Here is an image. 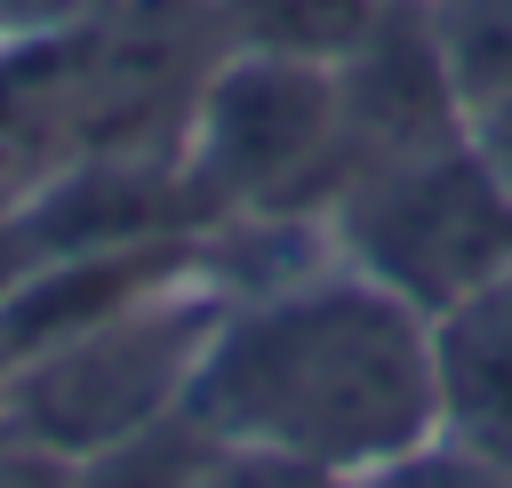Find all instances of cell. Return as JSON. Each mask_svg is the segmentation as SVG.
Masks as SVG:
<instances>
[{"instance_id":"obj_1","label":"cell","mask_w":512,"mask_h":488,"mask_svg":"<svg viewBox=\"0 0 512 488\" xmlns=\"http://www.w3.org/2000/svg\"><path fill=\"white\" fill-rule=\"evenodd\" d=\"M184 416L256 464L352 480L440 432L432 320L368 272H304L224 304Z\"/></svg>"},{"instance_id":"obj_2","label":"cell","mask_w":512,"mask_h":488,"mask_svg":"<svg viewBox=\"0 0 512 488\" xmlns=\"http://www.w3.org/2000/svg\"><path fill=\"white\" fill-rule=\"evenodd\" d=\"M224 304L160 280L136 304L40 344L32 360H16L8 376V424L24 432V448L72 464V456H104L136 432H152L168 408H184L200 352L216 336Z\"/></svg>"},{"instance_id":"obj_3","label":"cell","mask_w":512,"mask_h":488,"mask_svg":"<svg viewBox=\"0 0 512 488\" xmlns=\"http://www.w3.org/2000/svg\"><path fill=\"white\" fill-rule=\"evenodd\" d=\"M336 248L352 272L440 320L448 304L512 272V200L496 192L480 152L448 136L432 152L360 168L336 192Z\"/></svg>"},{"instance_id":"obj_4","label":"cell","mask_w":512,"mask_h":488,"mask_svg":"<svg viewBox=\"0 0 512 488\" xmlns=\"http://www.w3.org/2000/svg\"><path fill=\"white\" fill-rule=\"evenodd\" d=\"M192 184L240 208H288L312 184L336 200L344 184V112L336 64L312 56H240L200 96Z\"/></svg>"},{"instance_id":"obj_5","label":"cell","mask_w":512,"mask_h":488,"mask_svg":"<svg viewBox=\"0 0 512 488\" xmlns=\"http://www.w3.org/2000/svg\"><path fill=\"white\" fill-rule=\"evenodd\" d=\"M440 368V432L512 472V272L472 288L432 320Z\"/></svg>"},{"instance_id":"obj_6","label":"cell","mask_w":512,"mask_h":488,"mask_svg":"<svg viewBox=\"0 0 512 488\" xmlns=\"http://www.w3.org/2000/svg\"><path fill=\"white\" fill-rule=\"evenodd\" d=\"M424 16L464 112L488 96H512V0H424Z\"/></svg>"},{"instance_id":"obj_7","label":"cell","mask_w":512,"mask_h":488,"mask_svg":"<svg viewBox=\"0 0 512 488\" xmlns=\"http://www.w3.org/2000/svg\"><path fill=\"white\" fill-rule=\"evenodd\" d=\"M336 488H512V472L488 464L480 448L432 432V440H416V448H400V456H384V464H368V472H352Z\"/></svg>"},{"instance_id":"obj_8","label":"cell","mask_w":512,"mask_h":488,"mask_svg":"<svg viewBox=\"0 0 512 488\" xmlns=\"http://www.w3.org/2000/svg\"><path fill=\"white\" fill-rule=\"evenodd\" d=\"M464 144L480 152V168L496 176V192L512 200V96H488L464 112Z\"/></svg>"},{"instance_id":"obj_9","label":"cell","mask_w":512,"mask_h":488,"mask_svg":"<svg viewBox=\"0 0 512 488\" xmlns=\"http://www.w3.org/2000/svg\"><path fill=\"white\" fill-rule=\"evenodd\" d=\"M0 488H64V480H56V456L24 448V456H0Z\"/></svg>"}]
</instances>
